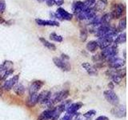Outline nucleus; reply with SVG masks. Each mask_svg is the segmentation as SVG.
Here are the masks:
<instances>
[{"label": "nucleus", "mask_w": 128, "mask_h": 120, "mask_svg": "<svg viewBox=\"0 0 128 120\" xmlns=\"http://www.w3.org/2000/svg\"><path fill=\"white\" fill-rule=\"evenodd\" d=\"M57 14L58 15V17H60L62 19L64 20H71L73 18V14L67 12L66 10H64L63 8L59 7L57 10Z\"/></svg>", "instance_id": "obj_15"}, {"label": "nucleus", "mask_w": 128, "mask_h": 120, "mask_svg": "<svg viewBox=\"0 0 128 120\" xmlns=\"http://www.w3.org/2000/svg\"><path fill=\"white\" fill-rule=\"evenodd\" d=\"M76 120H80V119H76Z\"/></svg>", "instance_id": "obj_38"}, {"label": "nucleus", "mask_w": 128, "mask_h": 120, "mask_svg": "<svg viewBox=\"0 0 128 120\" xmlns=\"http://www.w3.org/2000/svg\"><path fill=\"white\" fill-rule=\"evenodd\" d=\"M82 67L83 69H85L86 70V72L90 75H96L97 74V69L94 66H92L91 64L88 63V62H83L82 64Z\"/></svg>", "instance_id": "obj_19"}, {"label": "nucleus", "mask_w": 128, "mask_h": 120, "mask_svg": "<svg viewBox=\"0 0 128 120\" xmlns=\"http://www.w3.org/2000/svg\"><path fill=\"white\" fill-rule=\"evenodd\" d=\"M38 2H46V0H38Z\"/></svg>", "instance_id": "obj_36"}, {"label": "nucleus", "mask_w": 128, "mask_h": 120, "mask_svg": "<svg viewBox=\"0 0 128 120\" xmlns=\"http://www.w3.org/2000/svg\"><path fill=\"white\" fill-rule=\"evenodd\" d=\"M61 56H62V59H63V60H69L70 59V57L68 55H66V54H61Z\"/></svg>", "instance_id": "obj_33"}, {"label": "nucleus", "mask_w": 128, "mask_h": 120, "mask_svg": "<svg viewBox=\"0 0 128 120\" xmlns=\"http://www.w3.org/2000/svg\"><path fill=\"white\" fill-rule=\"evenodd\" d=\"M83 104L82 102H74V103H71L70 104L68 107L66 109V114H71V115H74L77 111L82 106Z\"/></svg>", "instance_id": "obj_11"}, {"label": "nucleus", "mask_w": 128, "mask_h": 120, "mask_svg": "<svg viewBox=\"0 0 128 120\" xmlns=\"http://www.w3.org/2000/svg\"><path fill=\"white\" fill-rule=\"evenodd\" d=\"M106 61L108 62V66H109L110 69H114V70L120 69V68H122L125 65V60L116 57V56L107 59Z\"/></svg>", "instance_id": "obj_4"}, {"label": "nucleus", "mask_w": 128, "mask_h": 120, "mask_svg": "<svg viewBox=\"0 0 128 120\" xmlns=\"http://www.w3.org/2000/svg\"><path fill=\"white\" fill-rule=\"evenodd\" d=\"M124 58H126V51H124Z\"/></svg>", "instance_id": "obj_37"}, {"label": "nucleus", "mask_w": 128, "mask_h": 120, "mask_svg": "<svg viewBox=\"0 0 128 120\" xmlns=\"http://www.w3.org/2000/svg\"><path fill=\"white\" fill-rule=\"evenodd\" d=\"M95 14V11L94 8H86L85 10H82V12L77 15V17L79 20H90L92 18Z\"/></svg>", "instance_id": "obj_6"}, {"label": "nucleus", "mask_w": 128, "mask_h": 120, "mask_svg": "<svg viewBox=\"0 0 128 120\" xmlns=\"http://www.w3.org/2000/svg\"><path fill=\"white\" fill-rule=\"evenodd\" d=\"M124 11H125V7H124L123 4H122V3L117 4L114 7V10L111 12L113 18H118L120 17H122Z\"/></svg>", "instance_id": "obj_12"}, {"label": "nucleus", "mask_w": 128, "mask_h": 120, "mask_svg": "<svg viewBox=\"0 0 128 120\" xmlns=\"http://www.w3.org/2000/svg\"><path fill=\"white\" fill-rule=\"evenodd\" d=\"M18 78H19V74H17V75L13 76V77L10 78V79L6 80L2 85V89L6 91L12 90L14 88V86L18 83Z\"/></svg>", "instance_id": "obj_7"}, {"label": "nucleus", "mask_w": 128, "mask_h": 120, "mask_svg": "<svg viewBox=\"0 0 128 120\" xmlns=\"http://www.w3.org/2000/svg\"><path fill=\"white\" fill-rule=\"evenodd\" d=\"M96 0H85L84 2V5L86 8H92L94 6Z\"/></svg>", "instance_id": "obj_28"}, {"label": "nucleus", "mask_w": 128, "mask_h": 120, "mask_svg": "<svg viewBox=\"0 0 128 120\" xmlns=\"http://www.w3.org/2000/svg\"><path fill=\"white\" fill-rule=\"evenodd\" d=\"M96 114V111L94 110H90L89 111H87L86 113H85L83 114V117L84 118H90L92 116H94Z\"/></svg>", "instance_id": "obj_29"}, {"label": "nucleus", "mask_w": 128, "mask_h": 120, "mask_svg": "<svg viewBox=\"0 0 128 120\" xmlns=\"http://www.w3.org/2000/svg\"><path fill=\"white\" fill-rule=\"evenodd\" d=\"M51 92L49 90H44L42 93L38 94V102L41 104H46L49 102L51 96Z\"/></svg>", "instance_id": "obj_13"}, {"label": "nucleus", "mask_w": 128, "mask_h": 120, "mask_svg": "<svg viewBox=\"0 0 128 120\" xmlns=\"http://www.w3.org/2000/svg\"><path fill=\"white\" fill-rule=\"evenodd\" d=\"M69 94H70L69 90H64L58 92V93H55L54 94H51L50 98L49 100V102H48V103L46 104V106L50 108L53 106L54 104L64 101V100L69 96Z\"/></svg>", "instance_id": "obj_1"}, {"label": "nucleus", "mask_w": 128, "mask_h": 120, "mask_svg": "<svg viewBox=\"0 0 128 120\" xmlns=\"http://www.w3.org/2000/svg\"><path fill=\"white\" fill-rule=\"evenodd\" d=\"M36 23L39 26H58V22L54 21V20H43L40 18L35 19Z\"/></svg>", "instance_id": "obj_14"}, {"label": "nucleus", "mask_w": 128, "mask_h": 120, "mask_svg": "<svg viewBox=\"0 0 128 120\" xmlns=\"http://www.w3.org/2000/svg\"><path fill=\"white\" fill-rule=\"evenodd\" d=\"M113 18L111 12L103 14L101 17V25H110L111 19Z\"/></svg>", "instance_id": "obj_20"}, {"label": "nucleus", "mask_w": 128, "mask_h": 120, "mask_svg": "<svg viewBox=\"0 0 128 120\" xmlns=\"http://www.w3.org/2000/svg\"><path fill=\"white\" fill-rule=\"evenodd\" d=\"M6 10V2L5 0H0V13H3Z\"/></svg>", "instance_id": "obj_30"}, {"label": "nucleus", "mask_w": 128, "mask_h": 120, "mask_svg": "<svg viewBox=\"0 0 128 120\" xmlns=\"http://www.w3.org/2000/svg\"><path fill=\"white\" fill-rule=\"evenodd\" d=\"M108 86H109V88L110 90H113L114 89V82H109V84H108Z\"/></svg>", "instance_id": "obj_34"}, {"label": "nucleus", "mask_w": 128, "mask_h": 120, "mask_svg": "<svg viewBox=\"0 0 128 120\" xmlns=\"http://www.w3.org/2000/svg\"><path fill=\"white\" fill-rule=\"evenodd\" d=\"M38 102V94L36 93L33 94H30L29 98H28L26 102V105L28 107H33Z\"/></svg>", "instance_id": "obj_18"}, {"label": "nucleus", "mask_w": 128, "mask_h": 120, "mask_svg": "<svg viewBox=\"0 0 128 120\" xmlns=\"http://www.w3.org/2000/svg\"><path fill=\"white\" fill-rule=\"evenodd\" d=\"M74 115H71V114H66V115H64L63 117L60 119V120H71L72 119V117H73Z\"/></svg>", "instance_id": "obj_31"}, {"label": "nucleus", "mask_w": 128, "mask_h": 120, "mask_svg": "<svg viewBox=\"0 0 128 120\" xmlns=\"http://www.w3.org/2000/svg\"><path fill=\"white\" fill-rule=\"evenodd\" d=\"M126 27V18H122L119 21L118 27L116 28V31H117V32H121V31L125 30Z\"/></svg>", "instance_id": "obj_25"}, {"label": "nucleus", "mask_w": 128, "mask_h": 120, "mask_svg": "<svg viewBox=\"0 0 128 120\" xmlns=\"http://www.w3.org/2000/svg\"><path fill=\"white\" fill-rule=\"evenodd\" d=\"M107 6V1L106 0H98V1L95 2L94 5L93 6L94 11H98L102 12L106 9V7Z\"/></svg>", "instance_id": "obj_17"}, {"label": "nucleus", "mask_w": 128, "mask_h": 120, "mask_svg": "<svg viewBox=\"0 0 128 120\" xmlns=\"http://www.w3.org/2000/svg\"><path fill=\"white\" fill-rule=\"evenodd\" d=\"M110 112L112 114L117 118H123L126 115V110L125 106L118 105V104L114 106V108H112Z\"/></svg>", "instance_id": "obj_8"}, {"label": "nucleus", "mask_w": 128, "mask_h": 120, "mask_svg": "<svg viewBox=\"0 0 128 120\" xmlns=\"http://www.w3.org/2000/svg\"><path fill=\"white\" fill-rule=\"evenodd\" d=\"M53 62L56 66L63 71H70L71 70L70 64L61 58H53Z\"/></svg>", "instance_id": "obj_5"}, {"label": "nucleus", "mask_w": 128, "mask_h": 120, "mask_svg": "<svg viewBox=\"0 0 128 120\" xmlns=\"http://www.w3.org/2000/svg\"><path fill=\"white\" fill-rule=\"evenodd\" d=\"M50 39H51L52 41H54V42H62L63 38L61 35H58L56 33H51L50 34Z\"/></svg>", "instance_id": "obj_26"}, {"label": "nucleus", "mask_w": 128, "mask_h": 120, "mask_svg": "<svg viewBox=\"0 0 128 120\" xmlns=\"http://www.w3.org/2000/svg\"><path fill=\"white\" fill-rule=\"evenodd\" d=\"M43 85H44V82H42V81H40V80H36V81H34L30 85L29 89H28L29 94H36L42 87Z\"/></svg>", "instance_id": "obj_10"}, {"label": "nucleus", "mask_w": 128, "mask_h": 120, "mask_svg": "<svg viewBox=\"0 0 128 120\" xmlns=\"http://www.w3.org/2000/svg\"><path fill=\"white\" fill-rule=\"evenodd\" d=\"M113 42H114V38L110 37H101L98 38L97 40L98 46L101 50H103L106 47L110 46Z\"/></svg>", "instance_id": "obj_9"}, {"label": "nucleus", "mask_w": 128, "mask_h": 120, "mask_svg": "<svg viewBox=\"0 0 128 120\" xmlns=\"http://www.w3.org/2000/svg\"><path fill=\"white\" fill-rule=\"evenodd\" d=\"M80 38L82 42H85L86 38H87V30L83 28L81 30H80Z\"/></svg>", "instance_id": "obj_27"}, {"label": "nucleus", "mask_w": 128, "mask_h": 120, "mask_svg": "<svg viewBox=\"0 0 128 120\" xmlns=\"http://www.w3.org/2000/svg\"><path fill=\"white\" fill-rule=\"evenodd\" d=\"M86 6L84 5V2L81 1H77L73 4V6H72V9H73L74 14L77 16L80 12H82L86 9Z\"/></svg>", "instance_id": "obj_16"}, {"label": "nucleus", "mask_w": 128, "mask_h": 120, "mask_svg": "<svg viewBox=\"0 0 128 120\" xmlns=\"http://www.w3.org/2000/svg\"><path fill=\"white\" fill-rule=\"evenodd\" d=\"M118 50L117 45L114 44V45H110L106 47L105 49H103L100 54H101L103 60H107L110 58L115 57L118 54Z\"/></svg>", "instance_id": "obj_2"}, {"label": "nucleus", "mask_w": 128, "mask_h": 120, "mask_svg": "<svg viewBox=\"0 0 128 120\" xmlns=\"http://www.w3.org/2000/svg\"><path fill=\"white\" fill-rule=\"evenodd\" d=\"M126 41V34L125 32L118 34V36H116V38L114 39V44L115 45H118V44H121V43H125Z\"/></svg>", "instance_id": "obj_22"}, {"label": "nucleus", "mask_w": 128, "mask_h": 120, "mask_svg": "<svg viewBox=\"0 0 128 120\" xmlns=\"http://www.w3.org/2000/svg\"><path fill=\"white\" fill-rule=\"evenodd\" d=\"M39 40L41 41V42L42 43V45L44 46H46L47 49H49V50H56V46L54 45L53 43H51V42H50L49 41H47L46 39H45V38H39Z\"/></svg>", "instance_id": "obj_24"}, {"label": "nucleus", "mask_w": 128, "mask_h": 120, "mask_svg": "<svg viewBox=\"0 0 128 120\" xmlns=\"http://www.w3.org/2000/svg\"><path fill=\"white\" fill-rule=\"evenodd\" d=\"M104 98H106V101L112 104V105L116 106L118 105L119 102V98L118 97V95L115 94V92H114L112 90H104L103 92Z\"/></svg>", "instance_id": "obj_3"}, {"label": "nucleus", "mask_w": 128, "mask_h": 120, "mask_svg": "<svg viewBox=\"0 0 128 120\" xmlns=\"http://www.w3.org/2000/svg\"><path fill=\"white\" fill-rule=\"evenodd\" d=\"M95 120H109V118H108L106 116L102 115V116H99V117H98Z\"/></svg>", "instance_id": "obj_32"}, {"label": "nucleus", "mask_w": 128, "mask_h": 120, "mask_svg": "<svg viewBox=\"0 0 128 120\" xmlns=\"http://www.w3.org/2000/svg\"><path fill=\"white\" fill-rule=\"evenodd\" d=\"M25 90L26 88L22 84H16L14 86V92L17 94V95H23L25 94Z\"/></svg>", "instance_id": "obj_23"}, {"label": "nucleus", "mask_w": 128, "mask_h": 120, "mask_svg": "<svg viewBox=\"0 0 128 120\" xmlns=\"http://www.w3.org/2000/svg\"><path fill=\"white\" fill-rule=\"evenodd\" d=\"M98 48L97 41H94V40H92V41L88 42L86 44V50L89 52H95Z\"/></svg>", "instance_id": "obj_21"}, {"label": "nucleus", "mask_w": 128, "mask_h": 120, "mask_svg": "<svg viewBox=\"0 0 128 120\" xmlns=\"http://www.w3.org/2000/svg\"><path fill=\"white\" fill-rule=\"evenodd\" d=\"M2 86H0V96H2Z\"/></svg>", "instance_id": "obj_35"}]
</instances>
